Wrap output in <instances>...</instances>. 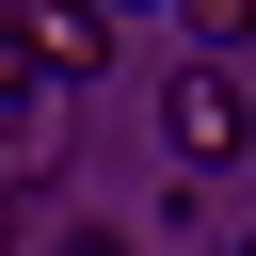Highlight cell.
<instances>
[{
	"instance_id": "8992f818",
	"label": "cell",
	"mask_w": 256,
	"mask_h": 256,
	"mask_svg": "<svg viewBox=\"0 0 256 256\" xmlns=\"http://www.w3.org/2000/svg\"><path fill=\"white\" fill-rule=\"evenodd\" d=\"M240 256H256V240H240Z\"/></svg>"
},
{
	"instance_id": "277c9868",
	"label": "cell",
	"mask_w": 256,
	"mask_h": 256,
	"mask_svg": "<svg viewBox=\"0 0 256 256\" xmlns=\"http://www.w3.org/2000/svg\"><path fill=\"white\" fill-rule=\"evenodd\" d=\"M176 16H192V48H240L256 32V0H176Z\"/></svg>"
},
{
	"instance_id": "3957f363",
	"label": "cell",
	"mask_w": 256,
	"mask_h": 256,
	"mask_svg": "<svg viewBox=\"0 0 256 256\" xmlns=\"http://www.w3.org/2000/svg\"><path fill=\"white\" fill-rule=\"evenodd\" d=\"M0 128H16V176H48V80H32L16 16H0Z\"/></svg>"
},
{
	"instance_id": "7a4b0ae2",
	"label": "cell",
	"mask_w": 256,
	"mask_h": 256,
	"mask_svg": "<svg viewBox=\"0 0 256 256\" xmlns=\"http://www.w3.org/2000/svg\"><path fill=\"white\" fill-rule=\"evenodd\" d=\"M0 16H16V48H32V80H48V96L112 64V0H0Z\"/></svg>"
},
{
	"instance_id": "6da1fadb",
	"label": "cell",
	"mask_w": 256,
	"mask_h": 256,
	"mask_svg": "<svg viewBox=\"0 0 256 256\" xmlns=\"http://www.w3.org/2000/svg\"><path fill=\"white\" fill-rule=\"evenodd\" d=\"M160 128H176V160H256V80H240L224 48H192V64L160 80Z\"/></svg>"
},
{
	"instance_id": "5b68a950",
	"label": "cell",
	"mask_w": 256,
	"mask_h": 256,
	"mask_svg": "<svg viewBox=\"0 0 256 256\" xmlns=\"http://www.w3.org/2000/svg\"><path fill=\"white\" fill-rule=\"evenodd\" d=\"M64 256H128V240H64Z\"/></svg>"
}]
</instances>
